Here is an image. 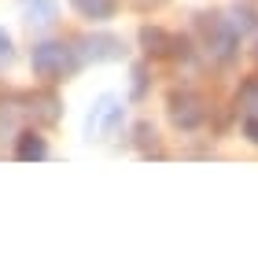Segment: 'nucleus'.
Segmentation results:
<instances>
[{"label":"nucleus","mask_w":258,"mask_h":258,"mask_svg":"<svg viewBox=\"0 0 258 258\" xmlns=\"http://www.w3.org/2000/svg\"><path fill=\"white\" fill-rule=\"evenodd\" d=\"M30 67H33V74L44 78V81H59L63 74H70V70L78 67V52L67 48L63 41H41V44H33V52H30Z\"/></svg>","instance_id":"f257e3e1"},{"label":"nucleus","mask_w":258,"mask_h":258,"mask_svg":"<svg viewBox=\"0 0 258 258\" xmlns=\"http://www.w3.org/2000/svg\"><path fill=\"white\" fill-rule=\"evenodd\" d=\"M166 111H170V122L177 129H196V125H203V118H207L203 100H199L192 89H173L166 96Z\"/></svg>","instance_id":"f03ea898"},{"label":"nucleus","mask_w":258,"mask_h":258,"mask_svg":"<svg viewBox=\"0 0 258 258\" xmlns=\"http://www.w3.org/2000/svg\"><path fill=\"white\" fill-rule=\"evenodd\" d=\"M118 122H122V103L107 92V96H100L96 107L89 111V118H85V137H89V140H103V137H111L114 129H118Z\"/></svg>","instance_id":"7ed1b4c3"},{"label":"nucleus","mask_w":258,"mask_h":258,"mask_svg":"<svg viewBox=\"0 0 258 258\" xmlns=\"http://www.w3.org/2000/svg\"><path fill=\"white\" fill-rule=\"evenodd\" d=\"M81 59H92V63H107V59H122L125 55V44L122 37H111V33H89V37H81Z\"/></svg>","instance_id":"20e7f679"},{"label":"nucleus","mask_w":258,"mask_h":258,"mask_svg":"<svg viewBox=\"0 0 258 258\" xmlns=\"http://www.w3.org/2000/svg\"><path fill=\"white\" fill-rule=\"evenodd\" d=\"M203 33H207V48L214 52L221 63H229L232 55H236V30H232V22H225V19H207L203 22Z\"/></svg>","instance_id":"39448f33"},{"label":"nucleus","mask_w":258,"mask_h":258,"mask_svg":"<svg viewBox=\"0 0 258 258\" xmlns=\"http://www.w3.org/2000/svg\"><path fill=\"white\" fill-rule=\"evenodd\" d=\"M140 48H144L148 55H173L181 48V41L173 37V33L159 30V26H144L140 30Z\"/></svg>","instance_id":"423d86ee"},{"label":"nucleus","mask_w":258,"mask_h":258,"mask_svg":"<svg viewBox=\"0 0 258 258\" xmlns=\"http://www.w3.org/2000/svg\"><path fill=\"white\" fill-rule=\"evenodd\" d=\"M70 8L89 22H107L118 11V0H70Z\"/></svg>","instance_id":"0eeeda50"},{"label":"nucleus","mask_w":258,"mask_h":258,"mask_svg":"<svg viewBox=\"0 0 258 258\" xmlns=\"http://www.w3.org/2000/svg\"><path fill=\"white\" fill-rule=\"evenodd\" d=\"M44 155H48V144H44V137H37L33 129H26V133L15 137V159H22V162H41Z\"/></svg>","instance_id":"6e6552de"},{"label":"nucleus","mask_w":258,"mask_h":258,"mask_svg":"<svg viewBox=\"0 0 258 258\" xmlns=\"http://www.w3.org/2000/svg\"><path fill=\"white\" fill-rule=\"evenodd\" d=\"M30 111H33V118H41L44 125H55L59 114H63V103H59L55 92H37V96L30 100Z\"/></svg>","instance_id":"1a4fd4ad"},{"label":"nucleus","mask_w":258,"mask_h":258,"mask_svg":"<svg viewBox=\"0 0 258 258\" xmlns=\"http://www.w3.org/2000/svg\"><path fill=\"white\" fill-rule=\"evenodd\" d=\"M55 15H59L55 0H26V22L30 26H52Z\"/></svg>","instance_id":"9d476101"},{"label":"nucleus","mask_w":258,"mask_h":258,"mask_svg":"<svg viewBox=\"0 0 258 258\" xmlns=\"http://www.w3.org/2000/svg\"><path fill=\"white\" fill-rule=\"evenodd\" d=\"M240 103H243L251 114H258V78H247V81L240 85Z\"/></svg>","instance_id":"9b49d317"},{"label":"nucleus","mask_w":258,"mask_h":258,"mask_svg":"<svg viewBox=\"0 0 258 258\" xmlns=\"http://www.w3.org/2000/svg\"><path fill=\"white\" fill-rule=\"evenodd\" d=\"M144 92H148V70L144 67H133V96L140 100Z\"/></svg>","instance_id":"f8f14e48"},{"label":"nucleus","mask_w":258,"mask_h":258,"mask_svg":"<svg viewBox=\"0 0 258 258\" xmlns=\"http://www.w3.org/2000/svg\"><path fill=\"white\" fill-rule=\"evenodd\" d=\"M137 140H140V148H148V144H155V129H151L148 122H140V125H137Z\"/></svg>","instance_id":"ddd939ff"},{"label":"nucleus","mask_w":258,"mask_h":258,"mask_svg":"<svg viewBox=\"0 0 258 258\" xmlns=\"http://www.w3.org/2000/svg\"><path fill=\"white\" fill-rule=\"evenodd\" d=\"M11 55H15V48H11V37H8L4 30H0V67L11 63Z\"/></svg>","instance_id":"4468645a"},{"label":"nucleus","mask_w":258,"mask_h":258,"mask_svg":"<svg viewBox=\"0 0 258 258\" xmlns=\"http://www.w3.org/2000/svg\"><path fill=\"white\" fill-rule=\"evenodd\" d=\"M243 137H247L251 144H258V114H251V118L243 122Z\"/></svg>","instance_id":"2eb2a0df"},{"label":"nucleus","mask_w":258,"mask_h":258,"mask_svg":"<svg viewBox=\"0 0 258 258\" xmlns=\"http://www.w3.org/2000/svg\"><path fill=\"white\" fill-rule=\"evenodd\" d=\"M254 59H258V41H254Z\"/></svg>","instance_id":"dca6fc26"}]
</instances>
